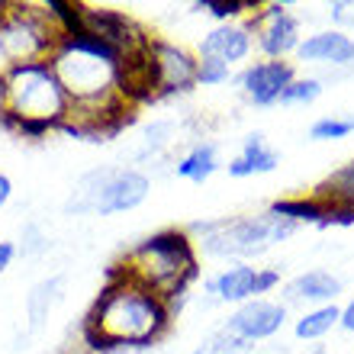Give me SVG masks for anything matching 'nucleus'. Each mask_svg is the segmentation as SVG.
Segmentation results:
<instances>
[{
  "mask_svg": "<svg viewBox=\"0 0 354 354\" xmlns=\"http://www.w3.org/2000/svg\"><path fill=\"white\" fill-rule=\"evenodd\" d=\"M171 322L174 316L168 303L149 287H142L139 280H132L120 264H110L100 293L93 297L84 316V326L100 332L126 354H142L155 348L171 332Z\"/></svg>",
  "mask_w": 354,
  "mask_h": 354,
  "instance_id": "nucleus-1",
  "label": "nucleus"
},
{
  "mask_svg": "<svg viewBox=\"0 0 354 354\" xmlns=\"http://www.w3.org/2000/svg\"><path fill=\"white\" fill-rule=\"evenodd\" d=\"M71 100L48 62L0 68V132L39 142L68 120Z\"/></svg>",
  "mask_w": 354,
  "mask_h": 354,
  "instance_id": "nucleus-2",
  "label": "nucleus"
},
{
  "mask_svg": "<svg viewBox=\"0 0 354 354\" xmlns=\"http://www.w3.org/2000/svg\"><path fill=\"white\" fill-rule=\"evenodd\" d=\"M122 270L142 287L158 293L168 303L171 316L180 313V306L190 297L194 280L200 277V252L187 229H161L132 245L120 261Z\"/></svg>",
  "mask_w": 354,
  "mask_h": 354,
  "instance_id": "nucleus-3",
  "label": "nucleus"
},
{
  "mask_svg": "<svg viewBox=\"0 0 354 354\" xmlns=\"http://www.w3.org/2000/svg\"><path fill=\"white\" fill-rule=\"evenodd\" d=\"M48 65L65 87L71 106H93L120 93L116 77H120L122 55L97 36H87V32L62 36Z\"/></svg>",
  "mask_w": 354,
  "mask_h": 354,
  "instance_id": "nucleus-4",
  "label": "nucleus"
},
{
  "mask_svg": "<svg viewBox=\"0 0 354 354\" xmlns=\"http://www.w3.org/2000/svg\"><path fill=\"white\" fill-rule=\"evenodd\" d=\"M299 225L287 223L274 216L270 209L258 216H235V219H203L194 223L187 232L194 239L196 252L209 254V258H225V261H248L258 258L270 245L283 242L297 232Z\"/></svg>",
  "mask_w": 354,
  "mask_h": 354,
  "instance_id": "nucleus-5",
  "label": "nucleus"
},
{
  "mask_svg": "<svg viewBox=\"0 0 354 354\" xmlns=\"http://www.w3.org/2000/svg\"><path fill=\"white\" fill-rule=\"evenodd\" d=\"M151 194V177L139 168L100 165L77 177L65 200V216H116L142 206Z\"/></svg>",
  "mask_w": 354,
  "mask_h": 354,
  "instance_id": "nucleus-6",
  "label": "nucleus"
},
{
  "mask_svg": "<svg viewBox=\"0 0 354 354\" xmlns=\"http://www.w3.org/2000/svg\"><path fill=\"white\" fill-rule=\"evenodd\" d=\"M62 42V29L55 26L46 3H7L0 23V58L3 65H32L48 62Z\"/></svg>",
  "mask_w": 354,
  "mask_h": 354,
  "instance_id": "nucleus-7",
  "label": "nucleus"
},
{
  "mask_svg": "<svg viewBox=\"0 0 354 354\" xmlns=\"http://www.w3.org/2000/svg\"><path fill=\"white\" fill-rule=\"evenodd\" d=\"M277 287H280V268H252L248 261H235L206 280L209 297L216 303H232V306L268 297Z\"/></svg>",
  "mask_w": 354,
  "mask_h": 354,
  "instance_id": "nucleus-8",
  "label": "nucleus"
},
{
  "mask_svg": "<svg viewBox=\"0 0 354 354\" xmlns=\"http://www.w3.org/2000/svg\"><path fill=\"white\" fill-rule=\"evenodd\" d=\"M248 23L254 32V46L261 48L264 58L287 62V55H297L303 32H299V19L287 10V3H261L248 17Z\"/></svg>",
  "mask_w": 354,
  "mask_h": 354,
  "instance_id": "nucleus-9",
  "label": "nucleus"
},
{
  "mask_svg": "<svg viewBox=\"0 0 354 354\" xmlns=\"http://www.w3.org/2000/svg\"><path fill=\"white\" fill-rule=\"evenodd\" d=\"M81 13H84V32L87 36H97L100 42L113 46L122 58L132 55L136 48H142L145 42H149L145 26H142L136 17H129L126 10L81 3Z\"/></svg>",
  "mask_w": 354,
  "mask_h": 354,
  "instance_id": "nucleus-10",
  "label": "nucleus"
},
{
  "mask_svg": "<svg viewBox=\"0 0 354 354\" xmlns=\"http://www.w3.org/2000/svg\"><path fill=\"white\" fill-rule=\"evenodd\" d=\"M283 322H287V303L270 299V297H258V299L242 303V306H235L223 328L239 335L242 342H248V345H254V342L274 338L283 328Z\"/></svg>",
  "mask_w": 354,
  "mask_h": 354,
  "instance_id": "nucleus-11",
  "label": "nucleus"
},
{
  "mask_svg": "<svg viewBox=\"0 0 354 354\" xmlns=\"http://www.w3.org/2000/svg\"><path fill=\"white\" fill-rule=\"evenodd\" d=\"M151 55L158 65V91L161 100L177 97V93H190L196 87V55L190 48L168 42V39L151 36Z\"/></svg>",
  "mask_w": 354,
  "mask_h": 354,
  "instance_id": "nucleus-12",
  "label": "nucleus"
},
{
  "mask_svg": "<svg viewBox=\"0 0 354 354\" xmlns=\"http://www.w3.org/2000/svg\"><path fill=\"white\" fill-rule=\"evenodd\" d=\"M297 77V68L290 62H274V58H261L242 68L239 75V87H242L245 100L252 106H277L280 93L287 91V84Z\"/></svg>",
  "mask_w": 354,
  "mask_h": 354,
  "instance_id": "nucleus-13",
  "label": "nucleus"
},
{
  "mask_svg": "<svg viewBox=\"0 0 354 354\" xmlns=\"http://www.w3.org/2000/svg\"><path fill=\"white\" fill-rule=\"evenodd\" d=\"M254 48V32L252 23L242 19V23H219L200 39V48L196 55H209V58H223L225 65H239L252 55Z\"/></svg>",
  "mask_w": 354,
  "mask_h": 354,
  "instance_id": "nucleus-14",
  "label": "nucleus"
},
{
  "mask_svg": "<svg viewBox=\"0 0 354 354\" xmlns=\"http://www.w3.org/2000/svg\"><path fill=\"white\" fill-rule=\"evenodd\" d=\"M299 62H309V65H351L354 62V39L342 29H322V32H313L299 42L297 48Z\"/></svg>",
  "mask_w": 354,
  "mask_h": 354,
  "instance_id": "nucleus-15",
  "label": "nucleus"
},
{
  "mask_svg": "<svg viewBox=\"0 0 354 354\" xmlns=\"http://www.w3.org/2000/svg\"><path fill=\"white\" fill-rule=\"evenodd\" d=\"M342 293V280L328 270H303L293 280L283 283V299L287 303H313V306H328Z\"/></svg>",
  "mask_w": 354,
  "mask_h": 354,
  "instance_id": "nucleus-16",
  "label": "nucleus"
},
{
  "mask_svg": "<svg viewBox=\"0 0 354 354\" xmlns=\"http://www.w3.org/2000/svg\"><path fill=\"white\" fill-rule=\"evenodd\" d=\"M280 165V155L268 145L261 132H248L242 142V151L235 155L225 168H229V177H254V174H270V171H277Z\"/></svg>",
  "mask_w": 354,
  "mask_h": 354,
  "instance_id": "nucleus-17",
  "label": "nucleus"
},
{
  "mask_svg": "<svg viewBox=\"0 0 354 354\" xmlns=\"http://www.w3.org/2000/svg\"><path fill=\"white\" fill-rule=\"evenodd\" d=\"M62 290H65V274H55V277L39 280L36 287L29 290V297H26V326H29L32 335L46 328L52 309H55V303L62 299Z\"/></svg>",
  "mask_w": 354,
  "mask_h": 354,
  "instance_id": "nucleus-18",
  "label": "nucleus"
},
{
  "mask_svg": "<svg viewBox=\"0 0 354 354\" xmlns=\"http://www.w3.org/2000/svg\"><path fill=\"white\" fill-rule=\"evenodd\" d=\"M216 171H219V155H216L213 142H196V145H190L174 165V174L180 177V180H190V184H203Z\"/></svg>",
  "mask_w": 354,
  "mask_h": 354,
  "instance_id": "nucleus-19",
  "label": "nucleus"
},
{
  "mask_svg": "<svg viewBox=\"0 0 354 354\" xmlns=\"http://www.w3.org/2000/svg\"><path fill=\"white\" fill-rule=\"evenodd\" d=\"M274 216H280V219H287V223L293 225H319L322 223V216H326V200H319L316 194L309 196H283V200H274V203L268 206Z\"/></svg>",
  "mask_w": 354,
  "mask_h": 354,
  "instance_id": "nucleus-20",
  "label": "nucleus"
},
{
  "mask_svg": "<svg viewBox=\"0 0 354 354\" xmlns=\"http://www.w3.org/2000/svg\"><path fill=\"white\" fill-rule=\"evenodd\" d=\"M338 322H342V309H338L335 303H328V306H316V309H309V313H303V316L297 319L293 335H297L299 342H316V338L328 335Z\"/></svg>",
  "mask_w": 354,
  "mask_h": 354,
  "instance_id": "nucleus-21",
  "label": "nucleus"
},
{
  "mask_svg": "<svg viewBox=\"0 0 354 354\" xmlns=\"http://www.w3.org/2000/svg\"><path fill=\"white\" fill-rule=\"evenodd\" d=\"M258 7H261V0H194V3H190L194 13L213 17L216 26H219V23H242V19H248Z\"/></svg>",
  "mask_w": 354,
  "mask_h": 354,
  "instance_id": "nucleus-22",
  "label": "nucleus"
},
{
  "mask_svg": "<svg viewBox=\"0 0 354 354\" xmlns=\"http://www.w3.org/2000/svg\"><path fill=\"white\" fill-rule=\"evenodd\" d=\"M171 139H174V122L171 120H155L145 129V136H142V145L139 151L132 155L136 161H149V158H158L161 151L171 145Z\"/></svg>",
  "mask_w": 354,
  "mask_h": 354,
  "instance_id": "nucleus-23",
  "label": "nucleus"
},
{
  "mask_svg": "<svg viewBox=\"0 0 354 354\" xmlns=\"http://www.w3.org/2000/svg\"><path fill=\"white\" fill-rule=\"evenodd\" d=\"M46 10L52 13L55 26L62 29V36H81V32H84L81 3H71V0H46Z\"/></svg>",
  "mask_w": 354,
  "mask_h": 354,
  "instance_id": "nucleus-24",
  "label": "nucleus"
},
{
  "mask_svg": "<svg viewBox=\"0 0 354 354\" xmlns=\"http://www.w3.org/2000/svg\"><path fill=\"white\" fill-rule=\"evenodd\" d=\"M252 351H254V345H248V342H242L239 335L219 328L213 335H206L190 354H252Z\"/></svg>",
  "mask_w": 354,
  "mask_h": 354,
  "instance_id": "nucleus-25",
  "label": "nucleus"
},
{
  "mask_svg": "<svg viewBox=\"0 0 354 354\" xmlns=\"http://www.w3.org/2000/svg\"><path fill=\"white\" fill-rule=\"evenodd\" d=\"M354 132V116H338V113H328V116H319L313 126H309V139L313 142H335L345 139Z\"/></svg>",
  "mask_w": 354,
  "mask_h": 354,
  "instance_id": "nucleus-26",
  "label": "nucleus"
},
{
  "mask_svg": "<svg viewBox=\"0 0 354 354\" xmlns=\"http://www.w3.org/2000/svg\"><path fill=\"white\" fill-rule=\"evenodd\" d=\"M322 97V77H293L280 93V106H306Z\"/></svg>",
  "mask_w": 354,
  "mask_h": 354,
  "instance_id": "nucleus-27",
  "label": "nucleus"
},
{
  "mask_svg": "<svg viewBox=\"0 0 354 354\" xmlns=\"http://www.w3.org/2000/svg\"><path fill=\"white\" fill-rule=\"evenodd\" d=\"M232 77V65H225L223 58L196 55V87H219Z\"/></svg>",
  "mask_w": 354,
  "mask_h": 354,
  "instance_id": "nucleus-28",
  "label": "nucleus"
},
{
  "mask_svg": "<svg viewBox=\"0 0 354 354\" xmlns=\"http://www.w3.org/2000/svg\"><path fill=\"white\" fill-rule=\"evenodd\" d=\"M48 248H52V239H48V232L42 229V225H39V223L23 225V235H19V248H17V252H23L26 258H39V254H46Z\"/></svg>",
  "mask_w": 354,
  "mask_h": 354,
  "instance_id": "nucleus-29",
  "label": "nucleus"
},
{
  "mask_svg": "<svg viewBox=\"0 0 354 354\" xmlns=\"http://www.w3.org/2000/svg\"><path fill=\"white\" fill-rule=\"evenodd\" d=\"M328 10H332V19L338 26H354V0H338Z\"/></svg>",
  "mask_w": 354,
  "mask_h": 354,
  "instance_id": "nucleus-30",
  "label": "nucleus"
},
{
  "mask_svg": "<svg viewBox=\"0 0 354 354\" xmlns=\"http://www.w3.org/2000/svg\"><path fill=\"white\" fill-rule=\"evenodd\" d=\"M13 258H17V245H13V242H0V274L13 264Z\"/></svg>",
  "mask_w": 354,
  "mask_h": 354,
  "instance_id": "nucleus-31",
  "label": "nucleus"
},
{
  "mask_svg": "<svg viewBox=\"0 0 354 354\" xmlns=\"http://www.w3.org/2000/svg\"><path fill=\"white\" fill-rule=\"evenodd\" d=\"M10 196H13V180H10V177L0 171V209L10 203Z\"/></svg>",
  "mask_w": 354,
  "mask_h": 354,
  "instance_id": "nucleus-32",
  "label": "nucleus"
},
{
  "mask_svg": "<svg viewBox=\"0 0 354 354\" xmlns=\"http://www.w3.org/2000/svg\"><path fill=\"white\" fill-rule=\"evenodd\" d=\"M338 326L345 328V332H354V299L348 303L345 309H342V322H338Z\"/></svg>",
  "mask_w": 354,
  "mask_h": 354,
  "instance_id": "nucleus-33",
  "label": "nucleus"
},
{
  "mask_svg": "<svg viewBox=\"0 0 354 354\" xmlns=\"http://www.w3.org/2000/svg\"><path fill=\"white\" fill-rule=\"evenodd\" d=\"M309 354H328V351H322V348H319V351H309Z\"/></svg>",
  "mask_w": 354,
  "mask_h": 354,
  "instance_id": "nucleus-34",
  "label": "nucleus"
},
{
  "mask_svg": "<svg viewBox=\"0 0 354 354\" xmlns=\"http://www.w3.org/2000/svg\"><path fill=\"white\" fill-rule=\"evenodd\" d=\"M142 354H145V351H142Z\"/></svg>",
  "mask_w": 354,
  "mask_h": 354,
  "instance_id": "nucleus-35",
  "label": "nucleus"
}]
</instances>
